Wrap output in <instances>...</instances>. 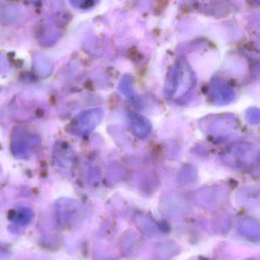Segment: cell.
<instances>
[{
  "label": "cell",
  "instance_id": "1",
  "mask_svg": "<svg viewBox=\"0 0 260 260\" xmlns=\"http://www.w3.org/2000/svg\"><path fill=\"white\" fill-rule=\"evenodd\" d=\"M77 208V205L71 199H60L57 204V215L60 223L71 224L76 218Z\"/></svg>",
  "mask_w": 260,
  "mask_h": 260
},
{
  "label": "cell",
  "instance_id": "2",
  "mask_svg": "<svg viewBox=\"0 0 260 260\" xmlns=\"http://www.w3.org/2000/svg\"><path fill=\"white\" fill-rule=\"evenodd\" d=\"M33 218V212L31 210L26 208H19L15 211L13 216V221L21 226L28 224Z\"/></svg>",
  "mask_w": 260,
  "mask_h": 260
}]
</instances>
